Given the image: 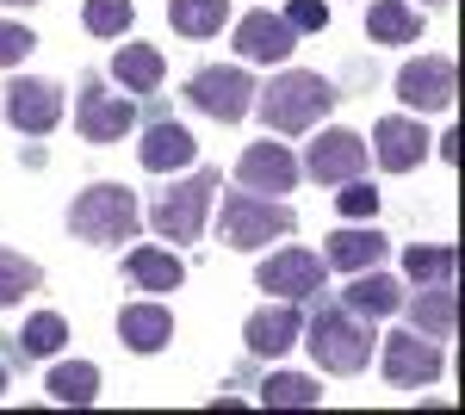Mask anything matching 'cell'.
Segmentation results:
<instances>
[{
  "mask_svg": "<svg viewBox=\"0 0 465 415\" xmlns=\"http://www.w3.org/2000/svg\"><path fill=\"white\" fill-rule=\"evenodd\" d=\"M335 105V87L311 69H280L267 87H254V112L267 118V131L273 137H298V131H311L322 112Z\"/></svg>",
  "mask_w": 465,
  "mask_h": 415,
  "instance_id": "obj_1",
  "label": "cell"
},
{
  "mask_svg": "<svg viewBox=\"0 0 465 415\" xmlns=\"http://www.w3.org/2000/svg\"><path fill=\"white\" fill-rule=\"evenodd\" d=\"M304 335H311V360L322 372H335V379H354L360 366L372 360V329L354 311H317Z\"/></svg>",
  "mask_w": 465,
  "mask_h": 415,
  "instance_id": "obj_2",
  "label": "cell"
},
{
  "mask_svg": "<svg viewBox=\"0 0 465 415\" xmlns=\"http://www.w3.org/2000/svg\"><path fill=\"white\" fill-rule=\"evenodd\" d=\"M69 230L81 242H124V236H137V199H131V186H118V180L87 186L69 205Z\"/></svg>",
  "mask_w": 465,
  "mask_h": 415,
  "instance_id": "obj_3",
  "label": "cell"
},
{
  "mask_svg": "<svg viewBox=\"0 0 465 415\" xmlns=\"http://www.w3.org/2000/svg\"><path fill=\"white\" fill-rule=\"evenodd\" d=\"M212 193H217V173L212 168H193L180 186H168V193L155 199V211H149L155 236H162V242H193V236L205 230V205H212Z\"/></svg>",
  "mask_w": 465,
  "mask_h": 415,
  "instance_id": "obj_4",
  "label": "cell"
},
{
  "mask_svg": "<svg viewBox=\"0 0 465 415\" xmlns=\"http://www.w3.org/2000/svg\"><path fill=\"white\" fill-rule=\"evenodd\" d=\"M292 223L298 217L267 193H230L223 199V242L230 248H267L280 236H292Z\"/></svg>",
  "mask_w": 465,
  "mask_h": 415,
  "instance_id": "obj_5",
  "label": "cell"
},
{
  "mask_svg": "<svg viewBox=\"0 0 465 415\" xmlns=\"http://www.w3.org/2000/svg\"><path fill=\"white\" fill-rule=\"evenodd\" d=\"M186 100L199 105L205 118H217V124H236V118H249L254 112V81L242 69H199L193 81H186Z\"/></svg>",
  "mask_w": 465,
  "mask_h": 415,
  "instance_id": "obj_6",
  "label": "cell"
},
{
  "mask_svg": "<svg viewBox=\"0 0 465 415\" xmlns=\"http://www.w3.org/2000/svg\"><path fill=\"white\" fill-rule=\"evenodd\" d=\"M453 94H460L453 56H416V63L397 69V100L410 105V112H447Z\"/></svg>",
  "mask_w": 465,
  "mask_h": 415,
  "instance_id": "obj_7",
  "label": "cell"
},
{
  "mask_svg": "<svg viewBox=\"0 0 465 415\" xmlns=\"http://www.w3.org/2000/svg\"><path fill=\"white\" fill-rule=\"evenodd\" d=\"M366 155H372L366 137H354V131H322L311 143V155H304V173L322 180V186H341V180H360L366 173Z\"/></svg>",
  "mask_w": 465,
  "mask_h": 415,
  "instance_id": "obj_8",
  "label": "cell"
},
{
  "mask_svg": "<svg viewBox=\"0 0 465 415\" xmlns=\"http://www.w3.org/2000/svg\"><path fill=\"white\" fill-rule=\"evenodd\" d=\"M322 254H304V248H280L273 261H261L254 267V285L261 291H273V298H311V291H322Z\"/></svg>",
  "mask_w": 465,
  "mask_h": 415,
  "instance_id": "obj_9",
  "label": "cell"
},
{
  "mask_svg": "<svg viewBox=\"0 0 465 415\" xmlns=\"http://www.w3.org/2000/svg\"><path fill=\"white\" fill-rule=\"evenodd\" d=\"M0 112L13 118V131L44 137V131H56V118H63V87H50V81H13L6 100H0Z\"/></svg>",
  "mask_w": 465,
  "mask_h": 415,
  "instance_id": "obj_10",
  "label": "cell"
},
{
  "mask_svg": "<svg viewBox=\"0 0 465 415\" xmlns=\"http://www.w3.org/2000/svg\"><path fill=\"white\" fill-rule=\"evenodd\" d=\"M298 335H304V316L292 311V298H273L267 311H254L249 322H242V341H249V353H261V360L292 353V347H298Z\"/></svg>",
  "mask_w": 465,
  "mask_h": 415,
  "instance_id": "obj_11",
  "label": "cell"
},
{
  "mask_svg": "<svg viewBox=\"0 0 465 415\" xmlns=\"http://www.w3.org/2000/svg\"><path fill=\"white\" fill-rule=\"evenodd\" d=\"M385 379L403 384V390H416V384H434L440 379V347L429 341V335H391L385 341Z\"/></svg>",
  "mask_w": 465,
  "mask_h": 415,
  "instance_id": "obj_12",
  "label": "cell"
},
{
  "mask_svg": "<svg viewBox=\"0 0 465 415\" xmlns=\"http://www.w3.org/2000/svg\"><path fill=\"white\" fill-rule=\"evenodd\" d=\"M236 180H242V193H292L298 186V162H292L286 143H254L236 162Z\"/></svg>",
  "mask_w": 465,
  "mask_h": 415,
  "instance_id": "obj_13",
  "label": "cell"
},
{
  "mask_svg": "<svg viewBox=\"0 0 465 415\" xmlns=\"http://www.w3.org/2000/svg\"><path fill=\"white\" fill-rule=\"evenodd\" d=\"M131 100L124 94H106L100 81H81V137L87 143H118L131 131Z\"/></svg>",
  "mask_w": 465,
  "mask_h": 415,
  "instance_id": "obj_14",
  "label": "cell"
},
{
  "mask_svg": "<svg viewBox=\"0 0 465 415\" xmlns=\"http://www.w3.org/2000/svg\"><path fill=\"white\" fill-rule=\"evenodd\" d=\"M236 50L249 63H286L292 50H298V32H292L280 13H242L236 19Z\"/></svg>",
  "mask_w": 465,
  "mask_h": 415,
  "instance_id": "obj_15",
  "label": "cell"
},
{
  "mask_svg": "<svg viewBox=\"0 0 465 415\" xmlns=\"http://www.w3.org/2000/svg\"><path fill=\"white\" fill-rule=\"evenodd\" d=\"M379 168L385 173H410L429 162V124H416V118H379Z\"/></svg>",
  "mask_w": 465,
  "mask_h": 415,
  "instance_id": "obj_16",
  "label": "cell"
},
{
  "mask_svg": "<svg viewBox=\"0 0 465 415\" xmlns=\"http://www.w3.org/2000/svg\"><path fill=\"white\" fill-rule=\"evenodd\" d=\"M193 155H199V143H193V131H186V124H174V118L149 124L143 143H137V162H143L149 173H174V168H186Z\"/></svg>",
  "mask_w": 465,
  "mask_h": 415,
  "instance_id": "obj_17",
  "label": "cell"
},
{
  "mask_svg": "<svg viewBox=\"0 0 465 415\" xmlns=\"http://www.w3.org/2000/svg\"><path fill=\"white\" fill-rule=\"evenodd\" d=\"M118 335H124V347H131V353H162V347H168V335H174V316H168V304H124Z\"/></svg>",
  "mask_w": 465,
  "mask_h": 415,
  "instance_id": "obj_18",
  "label": "cell"
},
{
  "mask_svg": "<svg viewBox=\"0 0 465 415\" xmlns=\"http://www.w3.org/2000/svg\"><path fill=\"white\" fill-rule=\"evenodd\" d=\"M348 311H354L360 322L391 316V311H403V285H397L391 273H379V267H360L354 285H348Z\"/></svg>",
  "mask_w": 465,
  "mask_h": 415,
  "instance_id": "obj_19",
  "label": "cell"
},
{
  "mask_svg": "<svg viewBox=\"0 0 465 415\" xmlns=\"http://www.w3.org/2000/svg\"><path fill=\"white\" fill-rule=\"evenodd\" d=\"M379 261H385V236L379 230H360V223L335 230L329 236V254H322V267H335V273H360V267H379Z\"/></svg>",
  "mask_w": 465,
  "mask_h": 415,
  "instance_id": "obj_20",
  "label": "cell"
},
{
  "mask_svg": "<svg viewBox=\"0 0 465 415\" xmlns=\"http://www.w3.org/2000/svg\"><path fill=\"white\" fill-rule=\"evenodd\" d=\"M410 322H416V335H429V341H453V329H460V298H453V285L416 291V298H410Z\"/></svg>",
  "mask_w": 465,
  "mask_h": 415,
  "instance_id": "obj_21",
  "label": "cell"
},
{
  "mask_svg": "<svg viewBox=\"0 0 465 415\" xmlns=\"http://www.w3.org/2000/svg\"><path fill=\"white\" fill-rule=\"evenodd\" d=\"M112 74H118L131 94H155L162 74H168V63H162V50H149V44H124V50L112 56Z\"/></svg>",
  "mask_w": 465,
  "mask_h": 415,
  "instance_id": "obj_22",
  "label": "cell"
},
{
  "mask_svg": "<svg viewBox=\"0 0 465 415\" xmlns=\"http://www.w3.org/2000/svg\"><path fill=\"white\" fill-rule=\"evenodd\" d=\"M366 32L379 37V44H416V37H422V13H416L410 0H379V6L366 13Z\"/></svg>",
  "mask_w": 465,
  "mask_h": 415,
  "instance_id": "obj_23",
  "label": "cell"
},
{
  "mask_svg": "<svg viewBox=\"0 0 465 415\" xmlns=\"http://www.w3.org/2000/svg\"><path fill=\"white\" fill-rule=\"evenodd\" d=\"M124 273L137 279L143 291H180V279H186V267H180L174 254H162V248H131Z\"/></svg>",
  "mask_w": 465,
  "mask_h": 415,
  "instance_id": "obj_24",
  "label": "cell"
},
{
  "mask_svg": "<svg viewBox=\"0 0 465 415\" xmlns=\"http://www.w3.org/2000/svg\"><path fill=\"white\" fill-rule=\"evenodd\" d=\"M230 19V0H168V25L180 37H212Z\"/></svg>",
  "mask_w": 465,
  "mask_h": 415,
  "instance_id": "obj_25",
  "label": "cell"
},
{
  "mask_svg": "<svg viewBox=\"0 0 465 415\" xmlns=\"http://www.w3.org/2000/svg\"><path fill=\"white\" fill-rule=\"evenodd\" d=\"M44 390H50L56 403H81V410H87V403L100 397V366H87V360H63V366L44 379Z\"/></svg>",
  "mask_w": 465,
  "mask_h": 415,
  "instance_id": "obj_26",
  "label": "cell"
},
{
  "mask_svg": "<svg viewBox=\"0 0 465 415\" xmlns=\"http://www.w3.org/2000/svg\"><path fill=\"white\" fill-rule=\"evenodd\" d=\"M403 273L416 279V285H453V273H460V254L447 242H422L403 254Z\"/></svg>",
  "mask_w": 465,
  "mask_h": 415,
  "instance_id": "obj_27",
  "label": "cell"
},
{
  "mask_svg": "<svg viewBox=\"0 0 465 415\" xmlns=\"http://www.w3.org/2000/svg\"><path fill=\"white\" fill-rule=\"evenodd\" d=\"M261 403H267V410H317L322 390L304 379V372H273V379L261 384Z\"/></svg>",
  "mask_w": 465,
  "mask_h": 415,
  "instance_id": "obj_28",
  "label": "cell"
},
{
  "mask_svg": "<svg viewBox=\"0 0 465 415\" xmlns=\"http://www.w3.org/2000/svg\"><path fill=\"white\" fill-rule=\"evenodd\" d=\"M37 261H25V254H13V248H0V311L6 304H19V298H32L37 291Z\"/></svg>",
  "mask_w": 465,
  "mask_h": 415,
  "instance_id": "obj_29",
  "label": "cell"
},
{
  "mask_svg": "<svg viewBox=\"0 0 465 415\" xmlns=\"http://www.w3.org/2000/svg\"><path fill=\"white\" fill-rule=\"evenodd\" d=\"M63 341H69V322L56 311H37L32 322H25V335H19V347L32 353V360H50V353H63Z\"/></svg>",
  "mask_w": 465,
  "mask_h": 415,
  "instance_id": "obj_30",
  "label": "cell"
},
{
  "mask_svg": "<svg viewBox=\"0 0 465 415\" xmlns=\"http://www.w3.org/2000/svg\"><path fill=\"white\" fill-rule=\"evenodd\" d=\"M131 13H137L131 0H87L81 19H87V32H94V37H118V32H131Z\"/></svg>",
  "mask_w": 465,
  "mask_h": 415,
  "instance_id": "obj_31",
  "label": "cell"
},
{
  "mask_svg": "<svg viewBox=\"0 0 465 415\" xmlns=\"http://www.w3.org/2000/svg\"><path fill=\"white\" fill-rule=\"evenodd\" d=\"M335 205H341V217H379V193L366 186V180H341V193H335Z\"/></svg>",
  "mask_w": 465,
  "mask_h": 415,
  "instance_id": "obj_32",
  "label": "cell"
},
{
  "mask_svg": "<svg viewBox=\"0 0 465 415\" xmlns=\"http://www.w3.org/2000/svg\"><path fill=\"white\" fill-rule=\"evenodd\" d=\"M37 37L25 32V25H13V19H0V69H19L25 56H32Z\"/></svg>",
  "mask_w": 465,
  "mask_h": 415,
  "instance_id": "obj_33",
  "label": "cell"
},
{
  "mask_svg": "<svg viewBox=\"0 0 465 415\" xmlns=\"http://www.w3.org/2000/svg\"><path fill=\"white\" fill-rule=\"evenodd\" d=\"M286 25H292V32H317V25H329V6H322V0H292Z\"/></svg>",
  "mask_w": 465,
  "mask_h": 415,
  "instance_id": "obj_34",
  "label": "cell"
},
{
  "mask_svg": "<svg viewBox=\"0 0 465 415\" xmlns=\"http://www.w3.org/2000/svg\"><path fill=\"white\" fill-rule=\"evenodd\" d=\"M0 6H32V0H0Z\"/></svg>",
  "mask_w": 465,
  "mask_h": 415,
  "instance_id": "obj_35",
  "label": "cell"
},
{
  "mask_svg": "<svg viewBox=\"0 0 465 415\" xmlns=\"http://www.w3.org/2000/svg\"><path fill=\"white\" fill-rule=\"evenodd\" d=\"M0 397H6V366H0Z\"/></svg>",
  "mask_w": 465,
  "mask_h": 415,
  "instance_id": "obj_36",
  "label": "cell"
},
{
  "mask_svg": "<svg viewBox=\"0 0 465 415\" xmlns=\"http://www.w3.org/2000/svg\"><path fill=\"white\" fill-rule=\"evenodd\" d=\"M429 6H447V0H429Z\"/></svg>",
  "mask_w": 465,
  "mask_h": 415,
  "instance_id": "obj_37",
  "label": "cell"
}]
</instances>
